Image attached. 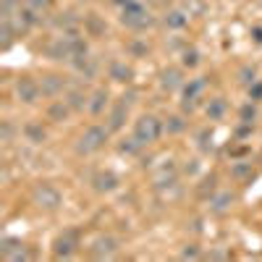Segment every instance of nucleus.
Returning a JSON list of instances; mask_svg holds the SVG:
<instances>
[{"mask_svg": "<svg viewBox=\"0 0 262 262\" xmlns=\"http://www.w3.org/2000/svg\"><path fill=\"white\" fill-rule=\"evenodd\" d=\"M113 3L121 8V16H118L121 27H126L128 32L142 34V32L155 27V16L149 13V8L142 0H113Z\"/></svg>", "mask_w": 262, "mask_h": 262, "instance_id": "f257e3e1", "label": "nucleus"}, {"mask_svg": "<svg viewBox=\"0 0 262 262\" xmlns=\"http://www.w3.org/2000/svg\"><path fill=\"white\" fill-rule=\"evenodd\" d=\"M107 139H111V128L100 126V123H90V126H86L81 134L76 137L74 152H76L79 158H90V155H95V152L105 149Z\"/></svg>", "mask_w": 262, "mask_h": 262, "instance_id": "f03ea898", "label": "nucleus"}, {"mask_svg": "<svg viewBox=\"0 0 262 262\" xmlns=\"http://www.w3.org/2000/svg\"><path fill=\"white\" fill-rule=\"evenodd\" d=\"M163 134H165V121H160L155 113H142V116L134 121V137H137L144 147L158 144Z\"/></svg>", "mask_w": 262, "mask_h": 262, "instance_id": "7ed1b4c3", "label": "nucleus"}, {"mask_svg": "<svg viewBox=\"0 0 262 262\" xmlns=\"http://www.w3.org/2000/svg\"><path fill=\"white\" fill-rule=\"evenodd\" d=\"M32 202L42 212H55L63 205V191L50 181H39V184L32 186Z\"/></svg>", "mask_w": 262, "mask_h": 262, "instance_id": "20e7f679", "label": "nucleus"}, {"mask_svg": "<svg viewBox=\"0 0 262 262\" xmlns=\"http://www.w3.org/2000/svg\"><path fill=\"white\" fill-rule=\"evenodd\" d=\"M13 95L21 105H37L39 97H42V86H39V79L29 76V74H21L16 76L13 81Z\"/></svg>", "mask_w": 262, "mask_h": 262, "instance_id": "39448f33", "label": "nucleus"}, {"mask_svg": "<svg viewBox=\"0 0 262 262\" xmlns=\"http://www.w3.org/2000/svg\"><path fill=\"white\" fill-rule=\"evenodd\" d=\"M81 247V233L76 228H66L55 236L53 242V257L55 259H71Z\"/></svg>", "mask_w": 262, "mask_h": 262, "instance_id": "423d86ee", "label": "nucleus"}, {"mask_svg": "<svg viewBox=\"0 0 262 262\" xmlns=\"http://www.w3.org/2000/svg\"><path fill=\"white\" fill-rule=\"evenodd\" d=\"M207 90V79L200 76V79H191L189 84H184L181 90V113L191 116L196 107L202 105V92Z\"/></svg>", "mask_w": 262, "mask_h": 262, "instance_id": "0eeeda50", "label": "nucleus"}, {"mask_svg": "<svg viewBox=\"0 0 262 262\" xmlns=\"http://www.w3.org/2000/svg\"><path fill=\"white\" fill-rule=\"evenodd\" d=\"M121 249V242L113 236V233H102L97 236L95 242L90 244V249H86V254H90L92 259H113Z\"/></svg>", "mask_w": 262, "mask_h": 262, "instance_id": "6e6552de", "label": "nucleus"}, {"mask_svg": "<svg viewBox=\"0 0 262 262\" xmlns=\"http://www.w3.org/2000/svg\"><path fill=\"white\" fill-rule=\"evenodd\" d=\"M0 257L8 262H27V259H32V252L27 249V244L18 236H3L0 238Z\"/></svg>", "mask_w": 262, "mask_h": 262, "instance_id": "1a4fd4ad", "label": "nucleus"}, {"mask_svg": "<svg viewBox=\"0 0 262 262\" xmlns=\"http://www.w3.org/2000/svg\"><path fill=\"white\" fill-rule=\"evenodd\" d=\"M205 202H207V212H210V215L223 217V215H228V212L233 210V205H236V194L228 191V189H217L215 194L207 196Z\"/></svg>", "mask_w": 262, "mask_h": 262, "instance_id": "9d476101", "label": "nucleus"}, {"mask_svg": "<svg viewBox=\"0 0 262 262\" xmlns=\"http://www.w3.org/2000/svg\"><path fill=\"white\" fill-rule=\"evenodd\" d=\"M39 86H42V97L55 100V97H63L69 92V79L63 74H45L39 79Z\"/></svg>", "mask_w": 262, "mask_h": 262, "instance_id": "9b49d317", "label": "nucleus"}, {"mask_svg": "<svg viewBox=\"0 0 262 262\" xmlns=\"http://www.w3.org/2000/svg\"><path fill=\"white\" fill-rule=\"evenodd\" d=\"M92 189L97 191V194H113V191H118L121 189V179H118V173L116 170H111V168H105V170H97L95 176H92Z\"/></svg>", "mask_w": 262, "mask_h": 262, "instance_id": "f8f14e48", "label": "nucleus"}, {"mask_svg": "<svg viewBox=\"0 0 262 262\" xmlns=\"http://www.w3.org/2000/svg\"><path fill=\"white\" fill-rule=\"evenodd\" d=\"M184 66H168V69L160 71V90L173 95V92H179L184 90Z\"/></svg>", "mask_w": 262, "mask_h": 262, "instance_id": "ddd939ff", "label": "nucleus"}, {"mask_svg": "<svg viewBox=\"0 0 262 262\" xmlns=\"http://www.w3.org/2000/svg\"><path fill=\"white\" fill-rule=\"evenodd\" d=\"M69 66H71V69H74L84 81H92V79H97V74H100V60H97L95 55H90V53L74 58Z\"/></svg>", "mask_w": 262, "mask_h": 262, "instance_id": "4468645a", "label": "nucleus"}, {"mask_svg": "<svg viewBox=\"0 0 262 262\" xmlns=\"http://www.w3.org/2000/svg\"><path fill=\"white\" fill-rule=\"evenodd\" d=\"M42 21H45V16H39L37 11H32V8H27L24 3H21V8H18V13L13 16V24H16V29H18V34H24V32H29V29H34V27H39Z\"/></svg>", "mask_w": 262, "mask_h": 262, "instance_id": "2eb2a0df", "label": "nucleus"}, {"mask_svg": "<svg viewBox=\"0 0 262 262\" xmlns=\"http://www.w3.org/2000/svg\"><path fill=\"white\" fill-rule=\"evenodd\" d=\"M126 121H128V105L123 100H118L116 105H111V111H107L105 126L111 128V134H118V131L126 126Z\"/></svg>", "mask_w": 262, "mask_h": 262, "instance_id": "dca6fc26", "label": "nucleus"}, {"mask_svg": "<svg viewBox=\"0 0 262 262\" xmlns=\"http://www.w3.org/2000/svg\"><path fill=\"white\" fill-rule=\"evenodd\" d=\"M107 79L116 81V84H131V79H134V69L126 63V60H111L107 63Z\"/></svg>", "mask_w": 262, "mask_h": 262, "instance_id": "f3484780", "label": "nucleus"}, {"mask_svg": "<svg viewBox=\"0 0 262 262\" xmlns=\"http://www.w3.org/2000/svg\"><path fill=\"white\" fill-rule=\"evenodd\" d=\"M105 111H111V92H107L105 86H97V90L90 95V107H86V113L97 118Z\"/></svg>", "mask_w": 262, "mask_h": 262, "instance_id": "a211bd4d", "label": "nucleus"}, {"mask_svg": "<svg viewBox=\"0 0 262 262\" xmlns=\"http://www.w3.org/2000/svg\"><path fill=\"white\" fill-rule=\"evenodd\" d=\"M48 24L53 27V29H58V32H74V29H79L81 27V16H76L74 11H60V13H55Z\"/></svg>", "mask_w": 262, "mask_h": 262, "instance_id": "6ab92c4d", "label": "nucleus"}, {"mask_svg": "<svg viewBox=\"0 0 262 262\" xmlns=\"http://www.w3.org/2000/svg\"><path fill=\"white\" fill-rule=\"evenodd\" d=\"M189 11H184V8H170V11H165V16H163V27L165 29H170V32H181V29H186L189 27Z\"/></svg>", "mask_w": 262, "mask_h": 262, "instance_id": "aec40b11", "label": "nucleus"}, {"mask_svg": "<svg viewBox=\"0 0 262 262\" xmlns=\"http://www.w3.org/2000/svg\"><path fill=\"white\" fill-rule=\"evenodd\" d=\"M63 100L71 105L74 113H84L86 107H90V95H86L81 86H69V92L63 95Z\"/></svg>", "mask_w": 262, "mask_h": 262, "instance_id": "412c9836", "label": "nucleus"}, {"mask_svg": "<svg viewBox=\"0 0 262 262\" xmlns=\"http://www.w3.org/2000/svg\"><path fill=\"white\" fill-rule=\"evenodd\" d=\"M81 27H84L86 37H105V32H107V24L100 13H86L81 18Z\"/></svg>", "mask_w": 262, "mask_h": 262, "instance_id": "4be33fe9", "label": "nucleus"}, {"mask_svg": "<svg viewBox=\"0 0 262 262\" xmlns=\"http://www.w3.org/2000/svg\"><path fill=\"white\" fill-rule=\"evenodd\" d=\"M74 116V111H71V105L66 102V100H53L50 105H48V121H53V123H63V121H69Z\"/></svg>", "mask_w": 262, "mask_h": 262, "instance_id": "5701e85b", "label": "nucleus"}, {"mask_svg": "<svg viewBox=\"0 0 262 262\" xmlns=\"http://www.w3.org/2000/svg\"><path fill=\"white\" fill-rule=\"evenodd\" d=\"M21 134H24V139L29 144H42L48 139V128L42 126L39 121H27L24 126H21Z\"/></svg>", "mask_w": 262, "mask_h": 262, "instance_id": "b1692460", "label": "nucleus"}, {"mask_svg": "<svg viewBox=\"0 0 262 262\" xmlns=\"http://www.w3.org/2000/svg\"><path fill=\"white\" fill-rule=\"evenodd\" d=\"M205 116H207V121H223V118L228 116V102H226V97H210V100L205 102Z\"/></svg>", "mask_w": 262, "mask_h": 262, "instance_id": "393cba45", "label": "nucleus"}, {"mask_svg": "<svg viewBox=\"0 0 262 262\" xmlns=\"http://www.w3.org/2000/svg\"><path fill=\"white\" fill-rule=\"evenodd\" d=\"M254 168H252V163H244V160H236V163H231V179L236 181V184H249V181H254Z\"/></svg>", "mask_w": 262, "mask_h": 262, "instance_id": "a878e982", "label": "nucleus"}, {"mask_svg": "<svg viewBox=\"0 0 262 262\" xmlns=\"http://www.w3.org/2000/svg\"><path fill=\"white\" fill-rule=\"evenodd\" d=\"M18 37V29L13 24V18H0V48L8 50Z\"/></svg>", "mask_w": 262, "mask_h": 262, "instance_id": "bb28decb", "label": "nucleus"}, {"mask_svg": "<svg viewBox=\"0 0 262 262\" xmlns=\"http://www.w3.org/2000/svg\"><path fill=\"white\" fill-rule=\"evenodd\" d=\"M144 149H147V147H144V144H142V142H139L134 134L118 142V152H121V155H126V158H139Z\"/></svg>", "mask_w": 262, "mask_h": 262, "instance_id": "cd10ccee", "label": "nucleus"}, {"mask_svg": "<svg viewBox=\"0 0 262 262\" xmlns=\"http://www.w3.org/2000/svg\"><path fill=\"white\" fill-rule=\"evenodd\" d=\"M189 128V121H186V113H176V116H168L165 118V134L170 137H179Z\"/></svg>", "mask_w": 262, "mask_h": 262, "instance_id": "c85d7f7f", "label": "nucleus"}, {"mask_svg": "<svg viewBox=\"0 0 262 262\" xmlns=\"http://www.w3.org/2000/svg\"><path fill=\"white\" fill-rule=\"evenodd\" d=\"M126 50H128L131 58H147V53H149V42H147V37H134V39H128V42H126Z\"/></svg>", "mask_w": 262, "mask_h": 262, "instance_id": "c756f323", "label": "nucleus"}, {"mask_svg": "<svg viewBox=\"0 0 262 262\" xmlns=\"http://www.w3.org/2000/svg\"><path fill=\"white\" fill-rule=\"evenodd\" d=\"M196 147H200L202 155H210V152L215 149V144H212V128H210V126H205V128L196 131Z\"/></svg>", "mask_w": 262, "mask_h": 262, "instance_id": "7c9ffc66", "label": "nucleus"}, {"mask_svg": "<svg viewBox=\"0 0 262 262\" xmlns=\"http://www.w3.org/2000/svg\"><path fill=\"white\" fill-rule=\"evenodd\" d=\"M257 118H259V102L247 100L242 107H238V121H244V123H254Z\"/></svg>", "mask_w": 262, "mask_h": 262, "instance_id": "2f4dec72", "label": "nucleus"}, {"mask_svg": "<svg viewBox=\"0 0 262 262\" xmlns=\"http://www.w3.org/2000/svg\"><path fill=\"white\" fill-rule=\"evenodd\" d=\"M200 63H202V55H200V50H196V48H189V45H186V48L181 50V66H184V69L194 71Z\"/></svg>", "mask_w": 262, "mask_h": 262, "instance_id": "473e14b6", "label": "nucleus"}, {"mask_svg": "<svg viewBox=\"0 0 262 262\" xmlns=\"http://www.w3.org/2000/svg\"><path fill=\"white\" fill-rule=\"evenodd\" d=\"M215 191H217V176H215V173H210V176H205L202 184L196 186V196H200V200H207V196L215 194Z\"/></svg>", "mask_w": 262, "mask_h": 262, "instance_id": "72a5a7b5", "label": "nucleus"}, {"mask_svg": "<svg viewBox=\"0 0 262 262\" xmlns=\"http://www.w3.org/2000/svg\"><path fill=\"white\" fill-rule=\"evenodd\" d=\"M16 134H21V128H16L13 121H8V118L0 121V142H3V144H13Z\"/></svg>", "mask_w": 262, "mask_h": 262, "instance_id": "f704fd0d", "label": "nucleus"}, {"mask_svg": "<svg viewBox=\"0 0 262 262\" xmlns=\"http://www.w3.org/2000/svg\"><path fill=\"white\" fill-rule=\"evenodd\" d=\"M236 79H238V84H242V86H249V84L257 81V69H254L252 63H244L242 69L236 71Z\"/></svg>", "mask_w": 262, "mask_h": 262, "instance_id": "c9c22d12", "label": "nucleus"}, {"mask_svg": "<svg viewBox=\"0 0 262 262\" xmlns=\"http://www.w3.org/2000/svg\"><path fill=\"white\" fill-rule=\"evenodd\" d=\"M24 6L32 8V11H37L39 16H48L53 11V6H55V0H24Z\"/></svg>", "mask_w": 262, "mask_h": 262, "instance_id": "e433bc0d", "label": "nucleus"}, {"mask_svg": "<svg viewBox=\"0 0 262 262\" xmlns=\"http://www.w3.org/2000/svg\"><path fill=\"white\" fill-rule=\"evenodd\" d=\"M21 8V0H0V18H13Z\"/></svg>", "mask_w": 262, "mask_h": 262, "instance_id": "4c0bfd02", "label": "nucleus"}, {"mask_svg": "<svg viewBox=\"0 0 262 262\" xmlns=\"http://www.w3.org/2000/svg\"><path fill=\"white\" fill-rule=\"evenodd\" d=\"M179 257L181 259H202V249H200V244H184V249L179 252Z\"/></svg>", "mask_w": 262, "mask_h": 262, "instance_id": "58836bf2", "label": "nucleus"}, {"mask_svg": "<svg viewBox=\"0 0 262 262\" xmlns=\"http://www.w3.org/2000/svg\"><path fill=\"white\" fill-rule=\"evenodd\" d=\"M247 97H249L252 102H262V81H259V79L247 86Z\"/></svg>", "mask_w": 262, "mask_h": 262, "instance_id": "ea45409f", "label": "nucleus"}, {"mask_svg": "<svg viewBox=\"0 0 262 262\" xmlns=\"http://www.w3.org/2000/svg\"><path fill=\"white\" fill-rule=\"evenodd\" d=\"M254 131V123H244V121H238V126H236V137L238 139H244V137H249Z\"/></svg>", "mask_w": 262, "mask_h": 262, "instance_id": "a19ab883", "label": "nucleus"}, {"mask_svg": "<svg viewBox=\"0 0 262 262\" xmlns=\"http://www.w3.org/2000/svg\"><path fill=\"white\" fill-rule=\"evenodd\" d=\"M207 259H231V252H223V249H210Z\"/></svg>", "mask_w": 262, "mask_h": 262, "instance_id": "79ce46f5", "label": "nucleus"}, {"mask_svg": "<svg viewBox=\"0 0 262 262\" xmlns=\"http://www.w3.org/2000/svg\"><path fill=\"white\" fill-rule=\"evenodd\" d=\"M196 170H200V163H196V160H186V165H184V173H189V176H194Z\"/></svg>", "mask_w": 262, "mask_h": 262, "instance_id": "37998d69", "label": "nucleus"}, {"mask_svg": "<svg viewBox=\"0 0 262 262\" xmlns=\"http://www.w3.org/2000/svg\"><path fill=\"white\" fill-rule=\"evenodd\" d=\"M252 37H254L257 45H262V27H254V29H252Z\"/></svg>", "mask_w": 262, "mask_h": 262, "instance_id": "c03bdc74", "label": "nucleus"}]
</instances>
